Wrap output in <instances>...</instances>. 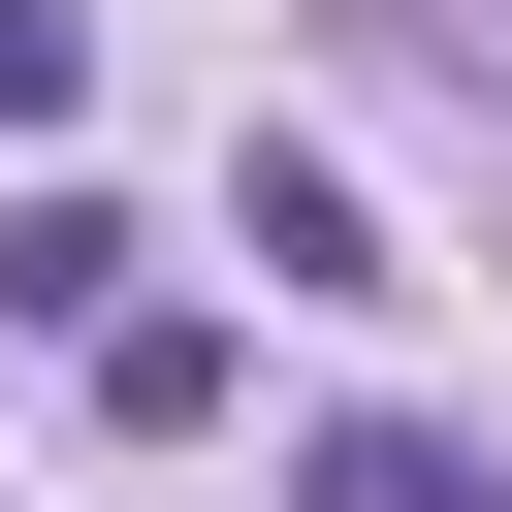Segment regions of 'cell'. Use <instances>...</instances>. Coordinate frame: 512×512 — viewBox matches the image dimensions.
Here are the masks:
<instances>
[{"label":"cell","instance_id":"1","mask_svg":"<svg viewBox=\"0 0 512 512\" xmlns=\"http://www.w3.org/2000/svg\"><path fill=\"white\" fill-rule=\"evenodd\" d=\"M224 224H256V288H320V320H384V288H416V256H384V224H352V160H256V192H224Z\"/></svg>","mask_w":512,"mask_h":512},{"label":"cell","instance_id":"2","mask_svg":"<svg viewBox=\"0 0 512 512\" xmlns=\"http://www.w3.org/2000/svg\"><path fill=\"white\" fill-rule=\"evenodd\" d=\"M128 256H160L128 192H0V320H64V352H96V320H128Z\"/></svg>","mask_w":512,"mask_h":512},{"label":"cell","instance_id":"3","mask_svg":"<svg viewBox=\"0 0 512 512\" xmlns=\"http://www.w3.org/2000/svg\"><path fill=\"white\" fill-rule=\"evenodd\" d=\"M96 416H128V448H192V416H224V320H160V288H128V320H96Z\"/></svg>","mask_w":512,"mask_h":512},{"label":"cell","instance_id":"4","mask_svg":"<svg viewBox=\"0 0 512 512\" xmlns=\"http://www.w3.org/2000/svg\"><path fill=\"white\" fill-rule=\"evenodd\" d=\"M288 512H512V480H480V448H416V416H352V448H320Z\"/></svg>","mask_w":512,"mask_h":512},{"label":"cell","instance_id":"5","mask_svg":"<svg viewBox=\"0 0 512 512\" xmlns=\"http://www.w3.org/2000/svg\"><path fill=\"white\" fill-rule=\"evenodd\" d=\"M96 96V0H0V128H64Z\"/></svg>","mask_w":512,"mask_h":512}]
</instances>
